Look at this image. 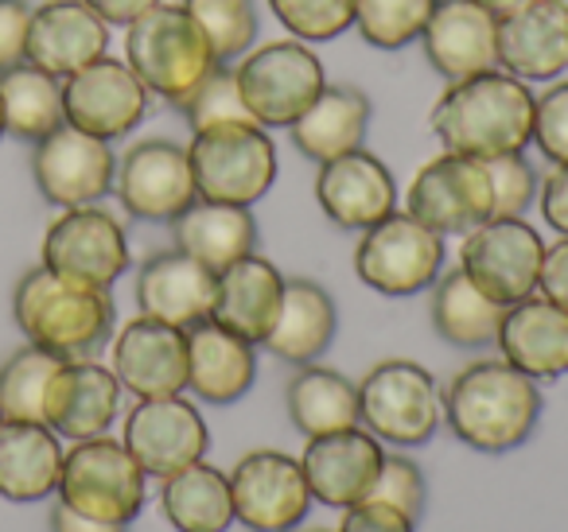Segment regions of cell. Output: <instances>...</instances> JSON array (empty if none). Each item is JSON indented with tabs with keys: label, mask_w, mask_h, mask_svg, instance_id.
I'll return each instance as SVG.
<instances>
[{
	"label": "cell",
	"mask_w": 568,
	"mask_h": 532,
	"mask_svg": "<svg viewBox=\"0 0 568 532\" xmlns=\"http://www.w3.org/2000/svg\"><path fill=\"white\" fill-rule=\"evenodd\" d=\"M141 462L129 454L125 443L110 436L79 439L71 451H63L59 470V501H67L79 513L110 524H133L144 509L149 485H144Z\"/></svg>",
	"instance_id": "obj_8"
},
{
	"label": "cell",
	"mask_w": 568,
	"mask_h": 532,
	"mask_svg": "<svg viewBox=\"0 0 568 532\" xmlns=\"http://www.w3.org/2000/svg\"><path fill=\"white\" fill-rule=\"evenodd\" d=\"M0 110H4V136L17 141H43L67 125L63 113V79L40 71L32 63H20L0 74Z\"/></svg>",
	"instance_id": "obj_36"
},
{
	"label": "cell",
	"mask_w": 568,
	"mask_h": 532,
	"mask_svg": "<svg viewBox=\"0 0 568 532\" xmlns=\"http://www.w3.org/2000/svg\"><path fill=\"white\" fill-rule=\"evenodd\" d=\"M0 141H4V110H0Z\"/></svg>",
	"instance_id": "obj_52"
},
{
	"label": "cell",
	"mask_w": 568,
	"mask_h": 532,
	"mask_svg": "<svg viewBox=\"0 0 568 532\" xmlns=\"http://www.w3.org/2000/svg\"><path fill=\"white\" fill-rule=\"evenodd\" d=\"M358 423L389 447H425L444 423L436 377L409 358H386L358 381Z\"/></svg>",
	"instance_id": "obj_6"
},
{
	"label": "cell",
	"mask_w": 568,
	"mask_h": 532,
	"mask_svg": "<svg viewBox=\"0 0 568 532\" xmlns=\"http://www.w3.org/2000/svg\"><path fill=\"white\" fill-rule=\"evenodd\" d=\"M534 102L529 82L506 74L503 66L448 82L433 105V133L444 152L495 160L526 152L534 141Z\"/></svg>",
	"instance_id": "obj_2"
},
{
	"label": "cell",
	"mask_w": 568,
	"mask_h": 532,
	"mask_svg": "<svg viewBox=\"0 0 568 532\" xmlns=\"http://www.w3.org/2000/svg\"><path fill=\"white\" fill-rule=\"evenodd\" d=\"M257 381V346L214 319L187 330V389L206 405H234Z\"/></svg>",
	"instance_id": "obj_27"
},
{
	"label": "cell",
	"mask_w": 568,
	"mask_h": 532,
	"mask_svg": "<svg viewBox=\"0 0 568 532\" xmlns=\"http://www.w3.org/2000/svg\"><path fill=\"white\" fill-rule=\"evenodd\" d=\"M552 4H557V9H565V12H568V0H552Z\"/></svg>",
	"instance_id": "obj_53"
},
{
	"label": "cell",
	"mask_w": 568,
	"mask_h": 532,
	"mask_svg": "<svg viewBox=\"0 0 568 532\" xmlns=\"http://www.w3.org/2000/svg\"><path fill=\"white\" fill-rule=\"evenodd\" d=\"M276 24L288 28L293 40L327 43L355 28V0H268Z\"/></svg>",
	"instance_id": "obj_41"
},
{
	"label": "cell",
	"mask_w": 568,
	"mask_h": 532,
	"mask_svg": "<svg viewBox=\"0 0 568 532\" xmlns=\"http://www.w3.org/2000/svg\"><path fill=\"white\" fill-rule=\"evenodd\" d=\"M110 51V24L87 0H43L28 20V63L71 79Z\"/></svg>",
	"instance_id": "obj_23"
},
{
	"label": "cell",
	"mask_w": 568,
	"mask_h": 532,
	"mask_svg": "<svg viewBox=\"0 0 568 532\" xmlns=\"http://www.w3.org/2000/svg\"><path fill=\"white\" fill-rule=\"evenodd\" d=\"M113 195L141 222H175L199 198L187 149L164 136L136 141L118 160Z\"/></svg>",
	"instance_id": "obj_16"
},
{
	"label": "cell",
	"mask_w": 568,
	"mask_h": 532,
	"mask_svg": "<svg viewBox=\"0 0 568 532\" xmlns=\"http://www.w3.org/2000/svg\"><path fill=\"white\" fill-rule=\"evenodd\" d=\"M121 381L94 358H67L43 397V423L59 439H94L113 428L121 412Z\"/></svg>",
	"instance_id": "obj_19"
},
{
	"label": "cell",
	"mask_w": 568,
	"mask_h": 532,
	"mask_svg": "<svg viewBox=\"0 0 568 532\" xmlns=\"http://www.w3.org/2000/svg\"><path fill=\"white\" fill-rule=\"evenodd\" d=\"M281 299L284 273L268 257L250 253V257L234 260L219 273V296H214L211 319L219 327L234 330V335L250 338L253 346H261L273 330L276 315H281Z\"/></svg>",
	"instance_id": "obj_28"
},
{
	"label": "cell",
	"mask_w": 568,
	"mask_h": 532,
	"mask_svg": "<svg viewBox=\"0 0 568 532\" xmlns=\"http://www.w3.org/2000/svg\"><path fill=\"white\" fill-rule=\"evenodd\" d=\"M160 509L175 532H226L234 524L230 474L211 462H191L160 485Z\"/></svg>",
	"instance_id": "obj_33"
},
{
	"label": "cell",
	"mask_w": 568,
	"mask_h": 532,
	"mask_svg": "<svg viewBox=\"0 0 568 532\" xmlns=\"http://www.w3.org/2000/svg\"><path fill=\"white\" fill-rule=\"evenodd\" d=\"M537 291L549 296L552 304H560L568 311V237L545 245V260H541V280Z\"/></svg>",
	"instance_id": "obj_48"
},
{
	"label": "cell",
	"mask_w": 568,
	"mask_h": 532,
	"mask_svg": "<svg viewBox=\"0 0 568 532\" xmlns=\"http://www.w3.org/2000/svg\"><path fill=\"white\" fill-rule=\"evenodd\" d=\"M541 260L545 242L526 218H487L471 234H464L459 245L464 276L503 307L534 296L541 280Z\"/></svg>",
	"instance_id": "obj_12"
},
{
	"label": "cell",
	"mask_w": 568,
	"mask_h": 532,
	"mask_svg": "<svg viewBox=\"0 0 568 532\" xmlns=\"http://www.w3.org/2000/svg\"><path fill=\"white\" fill-rule=\"evenodd\" d=\"M433 327L436 335L448 346H459V350H483L498 338V327H503L506 307L495 304L490 296H483L471 280L464 276V268H448V273L436 276L433 284Z\"/></svg>",
	"instance_id": "obj_34"
},
{
	"label": "cell",
	"mask_w": 568,
	"mask_h": 532,
	"mask_svg": "<svg viewBox=\"0 0 568 532\" xmlns=\"http://www.w3.org/2000/svg\"><path fill=\"white\" fill-rule=\"evenodd\" d=\"M12 319L32 346L59 358H94V350L113 338L118 307L110 288H87L36 265L17 280Z\"/></svg>",
	"instance_id": "obj_3"
},
{
	"label": "cell",
	"mask_w": 568,
	"mask_h": 532,
	"mask_svg": "<svg viewBox=\"0 0 568 532\" xmlns=\"http://www.w3.org/2000/svg\"><path fill=\"white\" fill-rule=\"evenodd\" d=\"M495 342L503 358L534 381H557L568 374V311L541 291L506 307Z\"/></svg>",
	"instance_id": "obj_26"
},
{
	"label": "cell",
	"mask_w": 568,
	"mask_h": 532,
	"mask_svg": "<svg viewBox=\"0 0 568 532\" xmlns=\"http://www.w3.org/2000/svg\"><path fill=\"white\" fill-rule=\"evenodd\" d=\"M288 420L304 439L332 436L343 428H358V385L327 366H301L288 381Z\"/></svg>",
	"instance_id": "obj_35"
},
{
	"label": "cell",
	"mask_w": 568,
	"mask_h": 532,
	"mask_svg": "<svg viewBox=\"0 0 568 532\" xmlns=\"http://www.w3.org/2000/svg\"><path fill=\"white\" fill-rule=\"evenodd\" d=\"M371 117H374L371 98H366L363 90L347 86V82H339V86L327 82L316 102L288 125V136H293L301 156L316 160V164H327V160L363 149Z\"/></svg>",
	"instance_id": "obj_30"
},
{
	"label": "cell",
	"mask_w": 568,
	"mask_h": 532,
	"mask_svg": "<svg viewBox=\"0 0 568 532\" xmlns=\"http://www.w3.org/2000/svg\"><path fill=\"white\" fill-rule=\"evenodd\" d=\"M110 369L136 400L175 397L187 389V330L136 315L113 335Z\"/></svg>",
	"instance_id": "obj_18"
},
{
	"label": "cell",
	"mask_w": 568,
	"mask_h": 532,
	"mask_svg": "<svg viewBox=\"0 0 568 532\" xmlns=\"http://www.w3.org/2000/svg\"><path fill=\"white\" fill-rule=\"evenodd\" d=\"M40 265L87 288H113L129 273L125 226L102 206H71L43 234Z\"/></svg>",
	"instance_id": "obj_10"
},
{
	"label": "cell",
	"mask_w": 568,
	"mask_h": 532,
	"mask_svg": "<svg viewBox=\"0 0 568 532\" xmlns=\"http://www.w3.org/2000/svg\"><path fill=\"white\" fill-rule=\"evenodd\" d=\"M51 532H129V524L94 521V516L71 509L67 501H55V509H51Z\"/></svg>",
	"instance_id": "obj_49"
},
{
	"label": "cell",
	"mask_w": 568,
	"mask_h": 532,
	"mask_svg": "<svg viewBox=\"0 0 568 532\" xmlns=\"http://www.w3.org/2000/svg\"><path fill=\"white\" fill-rule=\"evenodd\" d=\"M125 63L133 66V74L152 98L180 105L214 71L219 59L195 17L183 4L160 0L156 9H149L125 28Z\"/></svg>",
	"instance_id": "obj_4"
},
{
	"label": "cell",
	"mask_w": 568,
	"mask_h": 532,
	"mask_svg": "<svg viewBox=\"0 0 568 532\" xmlns=\"http://www.w3.org/2000/svg\"><path fill=\"white\" fill-rule=\"evenodd\" d=\"M121 443L141 462L144 474L164 482L175 470L203 459L211 447V431H206L203 412L183 392H175V397L136 400L125 416Z\"/></svg>",
	"instance_id": "obj_17"
},
{
	"label": "cell",
	"mask_w": 568,
	"mask_h": 532,
	"mask_svg": "<svg viewBox=\"0 0 568 532\" xmlns=\"http://www.w3.org/2000/svg\"><path fill=\"white\" fill-rule=\"evenodd\" d=\"M136 307L149 319H160L168 327L191 330L214 315V296H219V273L199 265L195 257L180 249L152 253L136 268Z\"/></svg>",
	"instance_id": "obj_22"
},
{
	"label": "cell",
	"mask_w": 568,
	"mask_h": 532,
	"mask_svg": "<svg viewBox=\"0 0 568 532\" xmlns=\"http://www.w3.org/2000/svg\"><path fill=\"white\" fill-rule=\"evenodd\" d=\"M316 203L332 226L347 229V234H363L374 222L397 211L394 172L366 149L335 156L327 164H320Z\"/></svg>",
	"instance_id": "obj_21"
},
{
	"label": "cell",
	"mask_w": 568,
	"mask_h": 532,
	"mask_svg": "<svg viewBox=\"0 0 568 532\" xmlns=\"http://www.w3.org/2000/svg\"><path fill=\"white\" fill-rule=\"evenodd\" d=\"M440 397L448 431L479 454L518 451L545 412L541 381L514 369L506 358H479L464 366Z\"/></svg>",
	"instance_id": "obj_1"
},
{
	"label": "cell",
	"mask_w": 568,
	"mask_h": 532,
	"mask_svg": "<svg viewBox=\"0 0 568 532\" xmlns=\"http://www.w3.org/2000/svg\"><path fill=\"white\" fill-rule=\"evenodd\" d=\"M90 9L105 20L110 28H129L133 20H141L149 9H156L160 0H87Z\"/></svg>",
	"instance_id": "obj_50"
},
{
	"label": "cell",
	"mask_w": 568,
	"mask_h": 532,
	"mask_svg": "<svg viewBox=\"0 0 568 532\" xmlns=\"http://www.w3.org/2000/svg\"><path fill=\"white\" fill-rule=\"evenodd\" d=\"M175 110L183 113L191 133L211 129V125H226V121H253L242 102V90H237L234 63H214V71L206 74Z\"/></svg>",
	"instance_id": "obj_40"
},
{
	"label": "cell",
	"mask_w": 568,
	"mask_h": 532,
	"mask_svg": "<svg viewBox=\"0 0 568 532\" xmlns=\"http://www.w3.org/2000/svg\"><path fill=\"white\" fill-rule=\"evenodd\" d=\"M28 20L32 9L24 0H0V74L28 63Z\"/></svg>",
	"instance_id": "obj_45"
},
{
	"label": "cell",
	"mask_w": 568,
	"mask_h": 532,
	"mask_svg": "<svg viewBox=\"0 0 568 532\" xmlns=\"http://www.w3.org/2000/svg\"><path fill=\"white\" fill-rule=\"evenodd\" d=\"M339 532H417V524L382 501H358L343 513Z\"/></svg>",
	"instance_id": "obj_46"
},
{
	"label": "cell",
	"mask_w": 568,
	"mask_h": 532,
	"mask_svg": "<svg viewBox=\"0 0 568 532\" xmlns=\"http://www.w3.org/2000/svg\"><path fill=\"white\" fill-rule=\"evenodd\" d=\"M405 211L440 237L471 234L475 226L495 218V187H490L487 160L440 152L409 183Z\"/></svg>",
	"instance_id": "obj_11"
},
{
	"label": "cell",
	"mask_w": 568,
	"mask_h": 532,
	"mask_svg": "<svg viewBox=\"0 0 568 532\" xmlns=\"http://www.w3.org/2000/svg\"><path fill=\"white\" fill-rule=\"evenodd\" d=\"M172 237L180 253L195 257L211 273H222V268H230L234 260L250 257L257 249V218H253L250 206L195 198L172 222Z\"/></svg>",
	"instance_id": "obj_31"
},
{
	"label": "cell",
	"mask_w": 568,
	"mask_h": 532,
	"mask_svg": "<svg viewBox=\"0 0 568 532\" xmlns=\"http://www.w3.org/2000/svg\"><path fill=\"white\" fill-rule=\"evenodd\" d=\"M113 175H118V156L110 141H98L74 125H59L55 133L32 144V180L59 211L102 203L113 191Z\"/></svg>",
	"instance_id": "obj_15"
},
{
	"label": "cell",
	"mask_w": 568,
	"mask_h": 532,
	"mask_svg": "<svg viewBox=\"0 0 568 532\" xmlns=\"http://www.w3.org/2000/svg\"><path fill=\"white\" fill-rule=\"evenodd\" d=\"M498 66L521 82H557L568 71V12L552 0H521L498 20Z\"/></svg>",
	"instance_id": "obj_24"
},
{
	"label": "cell",
	"mask_w": 568,
	"mask_h": 532,
	"mask_svg": "<svg viewBox=\"0 0 568 532\" xmlns=\"http://www.w3.org/2000/svg\"><path fill=\"white\" fill-rule=\"evenodd\" d=\"M420 48L444 82H459L498 66V17L471 0H436L420 32Z\"/></svg>",
	"instance_id": "obj_25"
},
{
	"label": "cell",
	"mask_w": 568,
	"mask_h": 532,
	"mask_svg": "<svg viewBox=\"0 0 568 532\" xmlns=\"http://www.w3.org/2000/svg\"><path fill=\"white\" fill-rule=\"evenodd\" d=\"M382 459H386V447L363 423L308 439L301 467L304 478H308L312 501H324L332 509H351L366 501L374 482H378Z\"/></svg>",
	"instance_id": "obj_20"
},
{
	"label": "cell",
	"mask_w": 568,
	"mask_h": 532,
	"mask_svg": "<svg viewBox=\"0 0 568 532\" xmlns=\"http://www.w3.org/2000/svg\"><path fill=\"white\" fill-rule=\"evenodd\" d=\"M444 257L448 249L440 234H433L409 211H394L371 229H363V242L355 249V273L378 296L409 299L433 288L436 276L444 273Z\"/></svg>",
	"instance_id": "obj_9"
},
{
	"label": "cell",
	"mask_w": 568,
	"mask_h": 532,
	"mask_svg": "<svg viewBox=\"0 0 568 532\" xmlns=\"http://www.w3.org/2000/svg\"><path fill=\"white\" fill-rule=\"evenodd\" d=\"M335 330H339V311H335V299L327 296L324 284L284 280L281 315L261 346L288 366H312L335 342Z\"/></svg>",
	"instance_id": "obj_29"
},
{
	"label": "cell",
	"mask_w": 568,
	"mask_h": 532,
	"mask_svg": "<svg viewBox=\"0 0 568 532\" xmlns=\"http://www.w3.org/2000/svg\"><path fill=\"white\" fill-rule=\"evenodd\" d=\"M63 443L48 423L0 420V498L43 501L59 490Z\"/></svg>",
	"instance_id": "obj_32"
},
{
	"label": "cell",
	"mask_w": 568,
	"mask_h": 532,
	"mask_svg": "<svg viewBox=\"0 0 568 532\" xmlns=\"http://www.w3.org/2000/svg\"><path fill=\"white\" fill-rule=\"evenodd\" d=\"M195 191L206 203L253 206L276 183V144L257 121H226L191 133L187 144Z\"/></svg>",
	"instance_id": "obj_5"
},
{
	"label": "cell",
	"mask_w": 568,
	"mask_h": 532,
	"mask_svg": "<svg viewBox=\"0 0 568 532\" xmlns=\"http://www.w3.org/2000/svg\"><path fill=\"white\" fill-rule=\"evenodd\" d=\"M67 358L43 350V346H20L4 366H0V420L43 423V397Z\"/></svg>",
	"instance_id": "obj_37"
},
{
	"label": "cell",
	"mask_w": 568,
	"mask_h": 532,
	"mask_svg": "<svg viewBox=\"0 0 568 532\" xmlns=\"http://www.w3.org/2000/svg\"><path fill=\"white\" fill-rule=\"evenodd\" d=\"M237 90L261 129H288L327 86L320 55L304 40H273L250 48L234 63Z\"/></svg>",
	"instance_id": "obj_7"
},
{
	"label": "cell",
	"mask_w": 568,
	"mask_h": 532,
	"mask_svg": "<svg viewBox=\"0 0 568 532\" xmlns=\"http://www.w3.org/2000/svg\"><path fill=\"white\" fill-rule=\"evenodd\" d=\"M436 0H355V28L371 48L402 51L420 40Z\"/></svg>",
	"instance_id": "obj_38"
},
{
	"label": "cell",
	"mask_w": 568,
	"mask_h": 532,
	"mask_svg": "<svg viewBox=\"0 0 568 532\" xmlns=\"http://www.w3.org/2000/svg\"><path fill=\"white\" fill-rule=\"evenodd\" d=\"M541 218L552 234L568 237V164H557L541 183Z\"/></svg>",
	"instance_id": "obj_47"
},
{
	"label": "cell",
	"mask_w": 568,
	"mask_h": 532,
	"mask_svg": "<svg viewBox=\"0 0 568 532\" xmlns=\"http://www.w3.org/2000/svg\"><path fill=\"white\" fill-rule=\"evenodd\" d=\"M312 532H324V529H312Z\"/></svg>",
	"instance_id": "obj_54"
},
{
	"label": "cell",
	"mask_w": 568,
	"mask_h": 532,
	"mask_svg": "<svg viewBox=\"0 0 568 532\" xmlns=\"http://www.w3.org/2000/svg\"><path fill=\"white\" fill-rule=\"evenodd\" d=\"M534 149L549 164H568V79H557L534 102Z\"/></svg>",
	"instance_id": "obj_44"
},
{
	"label": "cell",
	"mask_w": 568,
	"mask_h": 532,
	"mask_svg": "<svg viewBox=\"0 0 568 532\" xmlns=\"http://www.w3.org/2000/svg\"><path fill=\"white\" fill-rule=\"evenodd\" d=\"M490 187H495V218H526V211L537 203V172L526 160V152L487 160Z\"/></svg>",
	"instance_id": "obj_43"
},
{
	"label": "cell",
	"mask_w": 568,
	"mask_h": 532,
	"mask_svg": "<svg viewBox=\"0 0 568 532\" xmlns=\"http://www.w3.org/2000/svg\"><path fill=\"white\" fill-rule=\"evenodd\" d=\"M366 501H382V505L397 509V513L409 516V521L417 524L428 505L425 474H420V467L409 459V454H386V459H382V470H378V482H374V490Z\"/></svg>",
	"instance_id": "obj_42"
},
{
	"label": "cell",
	"mask_w": 568,
	"mask_h": 532,
	"mask_svg": "<svg viewBox=\"0 0 568 532\" xmlns=\"http://www.w3.org/2000/svg\"><path fill=\"white\" fill-rule=\"evenodd\" d=\"M471 4H479V9H487L490 17H498V20H503L506 12H514V9H518L521 0H471Z\"/></svg>",
	"instance_id": "obj_51"
},
{
	"label": "cell",
	"mask_w": 568,
	"mask_h": 532,
	"mask_svg": "<svg viewBox=\"0 0 568 532\" xmlns=\"http://www.w3.org/2000/svg\"><path fill=\"white\" fill-rule=\"evenodd\" d=\"M230 498H234V521H242L250 532H293L312 509L301 459L273 447L245 451L234 462Z\"/></svg>",
	"instance_id": "obj_13"
},
{
	"label": "cell",
	"mask_w": 568,
	"mask_h": 532,
	"mask_svg": "<svg viewBox=\"0 0 568 532\" xmlns=\"http://www.w3.org/2000/svg\"><path fill=\"white\" fill-rule=\"evenodd\" d=\"M195 17L219 63H237L257 43V4L253 0H183Z\"/></svg>",
	"instance_id": "obj_39"
},
{
	"label": "cell",
	"mask_w": 568,
	"mask_h": 532,
	"mask_svg": "<svg viewBox=\"0 0 568 532\" xmlns=\"http://www.w3.org/2000/svg\"><path fill=\"white\" fill-rule=\"evenodd\" d=\"M152 94L133 74L125 59L102 55L90 66L63 79V113L67 125L98 136V141H121L144 117H149Z\"/></svg>",
	"instance_id": "obj_14"
}]
</instances>
